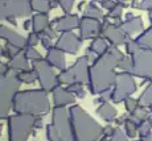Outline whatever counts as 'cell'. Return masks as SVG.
Returning <instances> with one entry per match:
<instances>
[{"instance_id": "1", "label": "cell", "mask_w": 152, "mask_h": 141, "mask_svg": "<svg viewBox=\"0 0 152 141\" xmlns=\"http://www.w3.org/2000/svg\"><path fill=\"white\" fill-rule=\"evenodd\" d=\"M123 57L116 48H113L109 53L103 54L91 67V91L93 92H104L115 83L116 75L114 73L118 61Z\"/></svg>"}, {"instance_id": "2", "label": "cell", "mask_w": 152, "mask_h": 141, "mask_svg": "<svg viewBox=\"0 0 152 141\" xmlns=\"http://www.w3.org/2000/svg\"><path fill=\"white\" fill-rule=\"evenodd\" d=\"M114 90L111 91L113 92V96H111V100L115 103H121L126 100L130 95H132L136 91V83L132 78V74L131 73H122V74L116 75L115 83H114Z\"/></svg>"}, {"instance_id": "3", "label": "cell", "mask_w": 152, "mask_h": 141, "mask_svg": "<svg viewBox=\"0 0 152 141\" xmlns=\"http://www.w3.org/2000/svg\"><path fill=\"white\" fill-rule=\"evenodd\" d=\"M131 58H132L131 74L152 81V50L140 49L135 54H132Z\"/></svg>"}, {"instance_id": "4", "label": "cell", "mask_w": 152, "mask_h": 141, "mask_svg": "<svg viewBox=\"0 0 152 141\" xmlns=\"http://www.w3.org/2000/svg\"><path fill=\"white\" fill-rule=\"evenodd\" d=\"M104 36L115 46L121 45V44H126V41H127L126 40L127 39V34L123 32V29L118 28V26H114V25H109L104 29Z\"/></svg>"}, {"instance_id": "5", "label": "cell", "mask_w": 152, "mask_h": 141, "mask_svg": "<svg viewBox=\"0 0 152 141\" xmlns=\"http://www.w3.org/2000/svg\"><path fill=\"white\" fill-rule=\"evenodd\" d=\"M122 29L127 36H135L143 32V20L140 17H131L122 24Z\"/></svg>"}, {"instance_id": "6", "label": "cell", "mask_w": 152, "mask_h": 141, "mask_svg": "<svg viewBox=\"0 0 152 141\" xmlns=\"http://www.w3.org/2000/svg\"><path fill=\"white\" fill-rule=\"evenodd\" d=\"M36 70L39 74H41V83L42 86H53V74H52L50 69L48 67V65L44 62H36Z\"/></svg>"}, {"instance_id": "7", "label": "cell", "mask_w": 152, "mask_h": 141, "mask_svg": "<svg viewBox=\"0 0 152 141\" xmlns=\"http://www.w3.org/2000/svg\"><path fill=\"white\" fill-rule=\"evenodd\" d=\"M98 23L93 19H85L83 20V24L81 26V33H83L85 37H91L95 36V33L98 32Z\"/></svg>"}, {"instance_id": "8", "label": "cell", "mask_w": 152, "mask_h": 141, "mask_svg": "<svg viewBox=\"0 0 152 141\" xmlns=\"http://www.w3.org/2000/svg\"><path fill=\"white\" fill-rule=\"evenodd\" d=\"M58 46L60 48H62L64 50H68V52H75L78 48V41L75 39L73 34H66V36H64L62 39L60 40V42H58Z\"/></svg>"}, {"instance_id": "9", "label": "cell", "mask_w": 152, "mask_h": 141, "mask_svg": "<svg viewBox=\"0 0 152 141\" xmlns=\"http://www.w3.org/2000/svg\"><path fill=\"white\" fill-rule=\"evenodd\" d=\"M139 46L142 49H147V50H152V26L142 32L139 37L136 39Z\"/></svg>"}, {"instance_id": "10", "label": "cell", "mask_w": 152, "mask_h": 141, "mask_svg": "<svg viewBox=\"0 0 152 141\" xmlns=\"http://www.w3.org/2000/svg\"><path fill=\"white\" fill-rule=\"evenodd\" d=\"M98 113L101 117H103L106 121H113L116 116V110L109 103H103L101 105V108L98 110Z\"/></svg>"}, {"instance_id": "11", "label": "cell", "mask_w": 152, "mask_h": 141, "mask_svg": "<svg viewBox=\"0 0 152 141\" xmlns=\"http://www.w3.org/2000/svg\"><path fill=\"white\" fill-rule=\"evenodd\" d=\"M138 100H139L140 105L148 108V110L152 112V84H151V86H148L147 89L143 91L142 95H140V98L138 99Z\"/></svg>"}, {"instance_id": "12", "label": "cell", "mask_w": 152, "mask_h": 141, "mask_svg": "<svg viewBox=\"0 0 152 141\" xmlns=\"http://www.w3.org/2000/svg\"><path fill=\"white\" fill-rule=\"evenodd\" d=\"M136 133H138V124H136L134 120L127 119L124 123V134L127 137L134 139V137L136 136Z\"/></svg>"}, {"instance_id": "13", "label": "cell", "mask_w": 152, "mask_h": 141, "mask_svg": "<svg viewBox=\"0 0 152 141\" xmlns=\"http://www.w3.org/2000/svg\"><path fill=\"white\" fill-rule=\"evenodd\" d=\"M109 49V45L103 39H95V41L91 44V50L97 54H104Z\"/></svg>"}, {"instance_id": "14", "label": "cell", "mask_w": 152, "mask_h": 141, "mask_svg": "<svg viewBox=\"0 0 152 141\" xmlns=\"http://www.w3.org/2000/svg\"><path fill=\"white\" fill-rule=\"evenodd\" d=\"M49 61L53 65H56L57 67H60V69L64 67V57H62V53L60 50L53 49L52 52H49Z\"/></svg>"}, {"instance_id": "15", "label": "cell", "mask_w": 152, "mask_h": 141, "mask_svg": "<svg viewBox=\"0 0 152 141\" xmlns=\"http://www.w3.org/2000/svg\"><path fill=\"white\" fill-rule=\"evenodd\" d=\"M151 129H152V120L151 117L150 119H145L143 120L142 123L138 124V133L140 136H145V134L151 133Z\"/></svg>"}, {"instance_id": "16", "label": "cell", "mask_w": 152, "mask_h": 141, "mask_svg": "<svg viewBox=\"0 0 152 141\" xmlns=\"http://www.w3.org/2000/svg\"><path fill=\"white\" fill-rule=\"evenodd\" d=\"M140 46L138 44V41L136 40H130V41H126V50H127L128 54H135L138 50H140Z\"/></svg>"}, {"instance_id": "17", "label": "cell", "mask_w": 152, "mask_h": 141, "mask_svg": "<svg viewBox=\"0 0 152 141\" xmlns=\"http://www.w3.org/2000/svg\"><path fill=\"white\" fill-rule=\"evenodd\" d=\"M124 105H126V110H127L130 113H132L140 104H139V100H136V99L130 98V96H128V98L124 100Z\"/></svg>"}, {"instance_id": "18", "label": "cell", "mask_w": 152, "mask_h": 141, "mask_svg": "<svg viewBox=\"0 0 152 141\" xmlns=\"http://www.w3.org/2000/svg\"><path fill=\"white\" fill-rule=\"evenodd\" d=\"M34 31H42L44 28L46 26V17L45 16H37V17H34Z\"/></svg>"}, {"instance_id": "19", "label": "cell", "mask_w": 152, "mask_h": 141, "mask_svg": "<svg viewBox=\"0 0 152 141\" xmlns=\"http://www.w3.org/2000/svg\"><path fill=\"white\" fill-rule=\"evenodd\" d=\"M64 25H60L58 28H62V29H69V28H73L75 26V23H77V17H65V19L61 20Z\"/></svg>"}, {"instance_id": "20", "label": "cell", "mask_w": 152, "mask_h": 141, "mask_svg": "<svg viewBox=\"0 0 152 141\" xmlns=\"http://www.w3.org/2000/svg\"><path fill=\"white\" fill-rule=\"evenodd\" d=\"M32 7L37 11H41V12H45L46 9L49 8L48 3L45 0H32Z\"/></svg>"}, {"instance_id": "21", "label": "cell", "mask_w": 152, "mask_h": 141, "mask_svg": "<svg viewBox=\"0 0 152 141\" xmlns=\"http://www.w3.org/2000/svg\"><path fill=\"white\" fill-rule=\"evenodd\" d=\"M111 141H128V140H127L126 134L121 131V129H115L114 134L111 136Z\"/></svg>"}, {"instance_id": "22", "label": "cell", "mask_w": 152, "mask_h": 141, "mask_svg": "<svg viewBox=\"0 0 152 141\" xmlns=\"http://www.w3.org/2000/svg\"><path fill=\"white\" fill-rule=\"evenodd\" d=\"M122 11H123V5L122 4H115L113 8L110 9V15L113 17H121Z\"/></svg>"}, {"instance_id": "23", "label": "cell", "mask_w": 152, "mask_h": 141, "mask_svg": "<svg viewBox=\"0 0 152 141\" xmlns=\"http://www.w3.org/2000/svg\"><path fill=\"white\" fill-rule=\"evenodd\" d=\"M86 13L89 15V16H94V17H101L102 16L101 11H99L97 7H94V5H90V8L86 11Z\"/></svg>"}, {"instance_id": "24", "label": "cell", "mask_w": 152, "mask_h": 141, "mask_svg": "<svg viewBox=\"0 0 152 141\" xmlns=\"http://www.w3.org/2000/svg\"><path fill=\"white\" fill-rule=\"evenodd\" d=\"M140 9L152 11V0H142V4H139Z\"/></svg>"}, {"instance_id": "25", "label": "cell", "mask_w": 152, "mask_h": 141, "mask_svg": "<svg viewBox=\"0 0 152 141\" xmlns=\"http://www.w3.org/2000/svg\"><path fill=\"white\" fill-rule=\"evenodd\" d=\"M61 1H62V3H61V4L64 5V8H65L66 11H68L69 8L73 5V0H61Z\"/></svg>"}, {"instance_id": "26", "label": "cell", "mask_w": 152, "mask_h": 141, "mask_svg": "<svg viewBox=\"0 0 152 141\" xmlns=\"http://www.w3.org/2000/svg\"><path fill=\"white\" fill-rule=\"evenodd\" d=\"M140 141H152V133H148L145 136H140Z\"/></svg>"}, {"instance_id": "27", "label": "cell", "mask_w": 152, "mask_h": 141, "mask_svg": "<svg viewBox=\"0 0 152 141\" xmlns=\"http://www.w3.org/2000/svg\"><path fill=\"white\" fill-rule=\"evenodd\" d=\"M150 21H151V26H152V11H150Z\"/></svg>"}, {"instance_id": "28", "label": "cell", "mask_w": 152, "mask_h": 141, "mask_svg": "<svg viewBox=\"0 0 152 141\" xmlns=\"http://www.w3.org/2000/svg\"><path fill=\"white\" fill-rule=\"evenodd\" d=\"M124 1H127V0H118V3H124Z\"/></svg>"}]
</instances>
